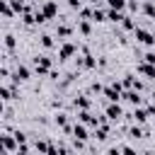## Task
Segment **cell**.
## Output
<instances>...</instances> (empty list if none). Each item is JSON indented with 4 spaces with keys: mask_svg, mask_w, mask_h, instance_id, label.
I'll use <instances>...</instances> for the list:
<instances>
[{
    "mask_svg": "<svg viewBox=\"0 0 155 155\" xmlns=\"http://www.w3.org/2000/svg\"><path fill=\"white\" fill-rule=\"evenodd\" d=\"M51 65H53V61H51L48 56H36V58H34V70H36L39 75H48V73H51Z\"/></svg>",
    "mask_w": 155,
    "mask_h": 155,
    "instance_id": "cell-1",
    "label": "cell"
},
{
    "mask_svg": "<svg viewBox=\"0 0 155 155\" xmlns=\"http://www.w3.org/2000/svg\"><path fill=\"white\" fill-rule=\"evenodd\" d=\"M133 34H136V39H138L140 44H145V46H155V34H153V31H145V29L136 27Z\"/></svg>",
    "mask_w": 155,
    "mask_h": 155,
    "instance_id": "cell-2",
    "label": "cell"
},
{
    "mask_svg": "<svg viewBox=\"0 0 155 155\" xmlns=\"http://www.w3.org/2000/svg\"><path fill=\"white\" fill-rule=\"evenodd\" d=\"M24 80H29V68L27 65H17L15 73H12V82L17 85V82H24Z\"/></svg>",
    "mask_w": 155,
    "mask_h": 155,
    "instance_id": "cell-3",
    "label": "cell"
},
{
    "mask_svg": "<svg viewBox=\"0 0 155 155\" xmlns=\"http://www.w3.org/2000/svg\"><path fill=\"white\" fill-rule=\"evenodd\" d=\"M136 70H138L140 75H145L148 80H155V65H153V63H145V61H143V63L136 65Z\"/></svg>",
    "mask_w": 155,
    "mask_h": 155,
    "instance_id": "cell-4",
    "label": "cell"
},
{
    "mask_svg": "<svg viewBox=\"0 0 155 155\" xmlns=\"http://www.w3.org/2000/svg\"><path fill=\"white\" fill-rule=\"evenodd\" d=\"M75 51H78V48H75V44H63V46H61V51H58V58H61V61H68Z\"/></svg>",
    "mask_w": 155,
    "mask_h": 155,
    "instance_id": "cell-5",
    "label": "cell"
},
{
    "mask_svg": "<svg viewBox=\"0 0 155 155\" xmlns=\"http://www.w3.org/2000/svg\"><path fill=\"white\" fill-rule=\"evenodd\" d=\"M107 116H109L111 121H119V119H121V107H119L116 102H111V104L107 107Z\"/></svg>",
    "mask_w": 155,
    "mask_h": 155,
    "instance_id": "cell-6",
    "label": "cell"
},
{
    "mask_svg": "<svg viewBox=\"0 0 155 155\" xmlns=\"http://www.w3.org/2000/svg\"><path fill=\"white\" fill-rule=\"evenodd\" d=\"M41 12L48 17V19H53L56 15H58V7H56V2H44V7H41Z\"/></svg>",
    "mask_w": 155,
    "mask_h": 155,
    "instance_id": "cell-7",
    "label": "cell"
},
{
    "mask_svg": "<svg viewBox=\"0 0 155 155\" xmlns=\"http://www.w3.org/2000/svg\"><path fill=\"white\" fill-rule=\"evenodd\" d=\"M73 136H75V140H85V138H87L85 126H82V124H75V126H73Z\"/></svg>",
    "mask_w": 155,
    "mask_h": 155,
    "instance_id": "cell-8",
    "label": "cell"
},
{
    "mask_svg": "<svg viewBox=\"0 0 155 155\" xmlns=\"http://www.w3.org/2000/svg\"><path fill=\"white\" fill-rule=\"evenodd\" d=\"M107 17H109L111 22H116V24H121V22H124V15H121V10H114V7H109Z\"/></svg>",
    "mask_w": 155,
    "mask_h": 155,
    "instance_id": "cell-9",
    "label": "cell"
},
{
    "mask_svg": "<svg viewBox=\"0 0 155 155\" xmlns=\"http://www.w3.org/2000/svg\"><path fill=\"white\" fill-rule=\"evenodd\" d=\"M131 119H133V121H138V124H145V119H148V111H145V109H133Z\"/></svg>",
    "mask_w": 155,
    "mask_h": 155,
    "instance_id": "cell-10",
    "label": "cell"
},
{
    "mask_svg": "<svg viewBox=\"0 0 155 155\" xmlns=\"http://www.w3.org/2000/svg\"><path fill=\"white\" fill-rule=\"evenodd\" d=\"M56 34H58L61 39H65V36L73 34V27H68V24H58V27H56Z\"/></svg>",
    "mask_w": 155,
    "mask_h": 155,
    "instance_id": "cell-11",
    "label": "cell"
},
{
    "mask_svg": "<svg viewBox=\"0 0 155 155\" xmlns=\"http://www.w3.org/2000/svg\"><path fill=\"white\" fill-rule=\"evenodd\" d=\"M75 107H80V109H90V99L85 97V94H80V97H75V102H73Z\"/></svg>",
    "mask_w": 155,
    "mask_h": 155,
    "instance_id": "cell-12",
    "label": "cell"
},
{
    "mask_svg": "<svg viewBox=\"0 0 155 155\" xmlns=\"http://www.w3.org/2000/svg\"><path fill=\"white\" fill-rule=\"evenodd\" d=\"M78 29H80V34H85V36H90V31H92V27H90V22H87V19H80Z\"/></svg>",
    "mask_w": 155,
    "mask_h": 155,
    "instance_id": "cell-13",
    "label": "cell"
},
{
    "mask_svg": "<svg viewBox=\"0 0 155 155\" xmlns=\"http://www.w3.org/2000/svg\"><path fill=\"white\" fill-rule=\"evenodd\" d=\"M104 17H107V12L94 7V12H92V22H104Z\"/></svg>",
    "mask_w": 155,
    "mask_h": 155,
    "instance_id": "cell-14",
    "label": "cell"
},
{
    "mask_svg": "<svg viewBox=\"0 0 155 155\" xmlns=\"http://www.w3.org/2000/svg\"><path fill=\"white\" fill-rule=\"evenodd\" d=\"M143 12H145L148 17H155V2H145V5H143Z\"/></svg>",
    "mask_w": 155,
    "mask_h": 155,
    "instance_id": "cell-15",
    "label": "cell"
},
{
    "mask_svg": "<svg viewBox=\"0 0 155 155\" xmlns=\"http://www.w3.org/2000/svg\"><path fill=\"white\" fill-rule=\"evenodd\" d=\"M109 7H114V10H124V7H126V0H109Z\"/></svg>",
    "mask_w": 155,
    "mask_h": 155,
    "instance_id": "cell-16",
    "label": "cell"
},
{
    "mask_svg": "<svg viewBox=\"0 0 155 155\" xmlns=\"http://www.w3.org/2000/svg\"><path fill=\"white\" fill-rule=\"evenodd\" d=\"M41 46H44V48H51V46H53V39H51L48 34H44V36H41Z\"/></svg>",
    "mask_w": 155,
    "mask_h": 155,
    "instance_id": "cell-17",
    "label": "cell"
},
{
    "mask_svg": "<svg viewBox=\"0 0 155 155\" xmlns=\"http://www.w3.org/2000/svg\"><path fill=\"white\" fill-rule=\"evenodd\" d=\"M5 48H15V36L12 34H5Z\"/></svg>",
    "mask_w": 155,
    "mask_h": 155,
    "instance_id": "cell-18",
    "label": "cell"
},
{
    "mask_svg": "<svg viewBox=\"0 0 155 155\" xmlns=\"http://www.w3.org/2000/svg\"><path fill=\"white\" fill-rule=\"evenodd\" d=\"M140 58H143L145 63H153V65H155V53H153V51H148V53H143Z\"/></svg>",
    "mask_w": 155,
    "mask_h": 155,
    "instance_id": "cell-19",
    "label": "cell"
},
{
    "mask_svg": "<svg viewBox=\"0 0 155 155\" xmlns=\"http://www.w3.org/2000/svg\"><path fill=\"white\" fill-rule=\"evenodd\" d=\"M131 136H133V138H143L145 133H143V128H138V126H133V128H131Z\"/></svg>",
    "mask_w": 155,
    "mask_h": 155,
    "instance_id": "cell-20",
    "label": "cell"
},
{
    "mask_svg": "<svg viewBox=\"0 0 155 155\" xmlns=\"http://www.w3.org/2000/svg\"><path fill=\"white\" fill-rule=\"evenodd\" d=\"M70 2V7H80V0H68Z\"/></svg>",
    "mask_w": 155,
    "mask_h": 155,
    "instance_id": "cell-21",
    "label": "cell"
},
{
    "mask_svg": "<svg viewBox=\"0 0 155 155\" xmlns=\"http://www.w3.org/2000/svg\"><path fill=\"white\" fill-rule=\"evenodd\" d=\"M148 114H155V99H153V104L148 107Z\"/></svg>",
    "mask_w": 155,
    "mask_h": 155,
    "instance_id": "cell-22",
    "label": "cell"
},
{
    "mask_svg": "<svg viewBox=\"0 0 155 155\" xmlns=\"http://www.w3.org/2000/svg\"><path fill=\"white\" fill-rule=\"evenodd\" d=\"M150 97H153V99H155V90H153V94H150Z\"/></svg>",
    "mask_w": 155,
    "mask_h": 155,
    "instance_id": "cell-23",
    "label": "cell"
},
{
    "mask_svg": "<svg viewBox=\"0 0 155 155\" xmlns=\"http://www.w3.org/2000/svg\"><path fill=\"white\" fill-rule=\"evenodd\" d=\"M153 2H155V0H153Z\"/></svg>",
    "mask_w": 155,
    "mask_h": 155,
    "instance_id": "cell-24",
    "label": "cell"
}]
</instances>
